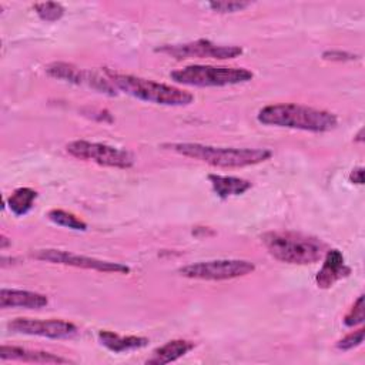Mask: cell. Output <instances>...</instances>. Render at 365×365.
<instances>
[{
	"label": "cell",
	"instance_id": "30bf717a",
	"mask_svg": "<svg viewBox=\"0 0 365 365\" xmlns=\"http://www.w3.org/2000/svg\"><path fill=\"white\" fill-rule=\"evenodd\" d=\"M46 73L54 78L74 83L78 86H87L96 91L104 93L107 96H115V87L108 78L98 76L97 73L86 68H78L68 63H51L46 67Z\"/></svg>",
	"mask_w": 365,
	"mask_h": 365
},
{
	"label": "cell",
	"instance_id": "ac0fdd59",
	"mask_svg": "<svg viewBox=\"0 0 365 365\" xmlns=\"http://www.w3.org/2000/svg\"><path fill=\"white\" fill-rule=\"evenodd\" d=\"M36 198H37V192L33 188L21 187L14 190L10 194V197L7 198V205L14 215L20 217V215H26L33 208Z\"/></svg>",
	"mask_w": 365,
	"mask_h": 365
},
{
	"label": "cell",
	"instance_id": "8992f818",
	"mask_svg": "<svg viewBox=\"0 0 365 365\" xmlns=\"http://www.w3.org/2000/svg\"><path fill=\"white\" fill-rule=\"evenodd\" d=\"M70 155L113 168H130L134 165V155L123 148L87 140H74L66 145Z\"/></svg>",
	"mask_w": 365,
	"mask_h": 365
},
{
	"label": "cell",
	"instance_id": "ffe728a7",
	"mask_svg": "<svg viewBox=\"0 0 365 365\" xmlns=\"http://www.w3.org/2000/svg\"><path fill=\"white\" fill-rule=\"evenodd\" d=\"M34 10L37 16L44 20V21H57L63 17L64 14V7L57 3V1H43V3H36Z\"/></svg>",
	"mask_w": 365,
	"mask_h": 365
},
{
	"label": "cell",
	"instance_id": "d4e9b609",
	"mask_svg": "<svg viewBox=\"0 0 365 365\" xmlns=\"http://www.w3.org/2000/svg\"><path fill=\"white\" fill-rule=\"evenodd\" d=\"M349 180L354 182V184H364V168L362 167H356L351 171L349 174Z\"/></svg>",
	"mask_w": 365,
	"mask_h": 365
},
{
	"label": "cell",
	"instance_id": "3957f363",
	"mask_svg": "<svg viewBox=\"0 0 365 365\" xmlns=\"http://www.w3.org/2000/svg\"><path fill=\"white\" fill-rule=\"evenodd\" d=\"M261 241L275 259L287 264H314L327 252L318 238L294 231H269L261 235Z\"/></svg>",
	"mask_w": 365,
	"mask_h": 365
},
{
	"label": "cell",
	"instance_id": "ba28073f",
	"mask_svg": "<svg viewBox=\"0 0 365 365\" xmlns=\"http://www.w3.org/2000/svg\"><path fill=\"white\" fill-rule=\"evenodd\" d=\"M155 51L174 57L177 60L184 58H234L242 54V48L240 46H221L215 44L208 38H198L195 41L184 43V44H167L157 47Z\"/></svg>",
	"mask_w": 365,
	"mask_h": 365
},
{
	"label": "cell",
	"instance_id": "e0dca14e",
	"mask_svg": "<svg viewBox=\"0 0 365 365\" xmlns=\"http://www.w3.org/2000/svg\"><path fill=\"white\" fill-rule=\"evenodd\" d=\"M208 180L214 192L225 200L231 195H241L251 188V182L248 180L234 177V175H220V174H210Z\"/></svg>",
	"mask_w": 365,
	"mask_h": 365
},
{
	"label": "cell",
	"instance_id": "9c48e42d",
	"mask_svg": "<svg viewBox=\"0 0 365 365\" xmlns=\"http://www.w3.org/2000/svg\"><path fill=\"white\" fill-rule=\"evenodd\" d=\"M36 259L47 261L51 264H61V265H70L76 268H84V269H93L100 272H115V274H128L130 267L121 262H111V261H103L87 255L74 254L70 251L63 250H37L31 254Z\"/></svg>",
	"mask_w": 365,
	"mask_h": 365
},
{
	"label": "cell",
	"instance_id": "44dd1931",
	"mask_svg": "<svg viewBox=\"0 0 365 365\" xmlns=\"http://www.w3.org/2000/svg\"><path fill=\"white\" fill-rule=\"evenodd\" d=\"M251 3L250 1H238V0H217V1H210L208 7H211L214 11L218 13H235V11H241L247 7H250Z\"/></svg>",
	"mask_w": 365,
	"mask_h": 365
},
{
	"label": "cell",
	"instance_id": "5bb4252c",
	"mask_svg": "<svg viewBox=\"0 0 365 365\" xmlns=\"http://www.w3.org/2000/svg\"><path fill=\"white\" fill-rule=\"evenodd\" d=\"M48 304V299L46 295L34 291H26V289H9L1 288L0 291V308H29V309H37L43 308Z\"/></svg>",
	"mask_w": 365,
	"mask_h": 365
},
{
	"label": "cell",
	"instance_id": "52a82bcc",
	"mask_svg": "<svg viewBox=\"0 0 365 365\" xmlns=\"http://www.w3.org/2000/svg\"><path fill=\"white\" fill-rule=\"evenodd\" d=\"M255 265L247 259H212L201 261L180 268V275L191 279L224 281L251 274Z\"/></svg>",
	"mask_w": 365,
	"mask_h": 365
},
{
	"label": "cell",
	"instance_id": "5b68a950",
	"mask_svg": "<svg viewBox=\"0 0 365 365\" xmlns=\"http://www.w3.org/2000/svg\"><path fill=\"white\" fill-rule=\"evenodd\" d=\"M170 77L184 86L194 87H225L241 84L252 80L254 74L248 68L228 67V66H210L192 64L171 71Z\"/></svg>",
	"mask_w": 365,
	"mask_h": 365
},
{
	"label": "cell",
	"instance_id": "d6986e66",
	"mask_svg": "<svg viewBox=\"0 0 365 365\" xmlns=\"http://www.w3.org/2000/svg\"><path fill=\"white\" fill-rule=\"evenodd\" d=\"M48 218H50V221H53L57 225L67 227V228H71V230H76V231H86L87 230V224L83 220H80L74 214H71L68 211H64V210H57V208L51 210L48 212Z\"/></svg>",
	"mask_w": 365,
	"mask_h": 365
},
{
	"label": "cell",
	"instance_id": "cb8c5ba5",
	"mask_svg": "<svg viewBox=\"0 0 365 365\" xmlns=\"http://www.w3.org/2000/svg\"><path fill=\"white\" fill-rule=\"evenodd\" d=\"M322 58L332 60V61H348V60L358 58V56L348 51H341V50H328L322 53Z\"/></svg>",
	"mask_w": 365,
	"mask_h": 365
},
{
	"label": "cell",
	"instance_id": "6da1fadb",
	"mask_svg": "<svg viewBox=\"0 0 365 365\" xmlns=\"http://www.w3.org/2000/svg\"><path fill=\"white\" fill-rule=\"evenodd\" d=\"M257 118L265 125L295 128L312 133L331 131L338 124V117L334 113L295 103L265 106L258 111Z\"/></svg>",
	"mask_w": 365,
	"mask_h": 365
},
{
	"label": "cell",
	"instance_id": "277c9868",
	"mask_svg": "<svg viewBox=\"0 0 365 365\" xmlns=\"http://www.w3.org/2000/svg\"><path fill=\"white\" fill-rule=\"evenodd\" d=\"M103 71L114 87L143 101L161 106H188L194 100V96L191 93L170 84L118 73L111 68H104Z\"/></svg>",
	"mask_w": 365,
	"mask_h": 365
},
{
	"label": "cell",
	"instance_id": "8fae6325",
	"mask_svg": "<svg viewBox=\"0 0 365 365\" xmlns=\"http://www.w3.org/2000/svg\"><path fill=\"white\" fill-rule=\"evenodd\" d=\"M7 329L26 334L46 336L51 339L71 338L77 334V327L63 319H34V318H16L7 322Z\"/></svg>",
	"mask_w": 365,
	"mask_h": 365
},
{
	"label": "cell",
	"instance_id": "9a60e30c",
	"mask_svg": "<svg viewBox=\"0 0 365 365\" xmlns=\"http://www.w3.org/2000/svg\"><path fill=\"white\" fill-rule=\"evenodd\" d=\"M98 339H100L101 345H104L108 351L115 352V354L140 349L148 344V338H145V336H137V335L123 336V335H118V334H115L113 331H107V329L98 332Z\"/></svg>",
	"mask_w": 365,
	"mask_h": 365
},
{
	"label": "cell",
	"instance_id": "7c38bea8",
	"mask_svg": "<svg viewBox=\"0 0 365 365\" xmlns=\"http://www.w3.org/2000/svg\"><path fill=\"white\" fill-rule=\"evenodd\" d=\"M351 274V268L345 265L344 255L339 250H328L324 257V262L321 269L315 277V282L319 288H331L336 281L348 277Z\"/></svg>",
	"mask_w": 365,
	"mask_h": 365
},
{
	"label": "cell",
	"instance_id": "603a6c76",
	"mask_svg": "<svg viewBox=\"0 0 365 365\" xmlns=\"http://www.w3.org/2000/svg\"><path fill=\"white\" fill-rule=\"evenodd\" d=\"M362 342H364V328H359V329L345 335L344 338H341L336 342V348L341 351H349V349L359 346Z\"/></svg>",
	"mask_w": 365,
	"mask_h": 365
},
{
	"label": "cell",
	"instance_id": "7402d4cb",
	"mask_svg": "<svg viewBox=\"0 0 365 365\" xmlns=\"http://www.w3.org/2000/svg\"><path fill=\"white\" fill-rule=\"evenodd\" d=\"M344 322L346 327H355L364 322V295H359L358 299L354 302L352 308L345 315Z\"/></svg>",
	"mask_w": 365,
	"mask_h": 365
},
{
	"label": "cell",
	"instance_id": "4fadbf2b",
	"mask_svg": "<svg viewBox=\"0 0 365 365\" xmlns=\"http://www.w3.org/2000/svg\"><path fill=\"white\" fill-rule=\"evenodd\" d=\"M0 358L3 361H23V362H36V364H73L71 359L58 356L38 349H29L14 345H1Z\"/></svg>",
	"mask_w": 365,
	"mask_h": 365
},
{
	"label": "cell",
	"instance_id": "4316f807",
	"mask_svg": "<svg viewBox=\"0 0 365 365\" xmlns=\"http://www.w3.org/2000/svg\"><path fill=\"white\" fill-rule=\"evenodd\" d=\"M7 244H9V242H7V238L3 235V237H1V248L4 250V248L7 247Z\"/></svg>",
	"mask_w": 365,
	"mask_h": 365
},
{
	"label": "cell",
	"instance_id": "7a4b0ae2",
	"mask_svg": "<svg viewBox=\"0 0 365 365\" xmlns=\"http://www.w3.org/2000/svg\"><path fill=\"white\" fill-rule=\"evenodd\" d=\"M161 147L221 168L248 167L267 161L272 155V151L268 148L215 147L200 143H165Z\"/></svg>",
	"mask_w": 365,
	"mask_h": 365
},
{
	"label": "cell",
	"instance_id": "484cf974",
	"mask_svg": "<svg viewBox=\"0 0 365 365\" xmlns=\"http://www.w3.org/2000/svg\"><path fill=\"white\" fill-rule=\"evenodd\" d=\"M362 134H364V130L361 128V130H359V133H358V134H356V137H355V141H364Z\"/></svg>",
	"mask_w": 365,
	"mask_h": 365
},
{
	"label": "cell",
	"instance_id": "2e32d148",
	"mask_svg": "<svg viewBox=\"0 0 365 365\" xmlns=\"http://www.w3.org/2000/svg\"><path fill=\"white\" fill-rule=\"evenodd\" d=\"M194 348V342L187 341V339H173L168 341L167 344L155 348L153 351L151 358H148L145 362L147 364H154V365H164L177 361L178 358L184 356Z\"/></svg>",
	"mask_w": 365,
	"mask_h": 365
}]
</instances>
